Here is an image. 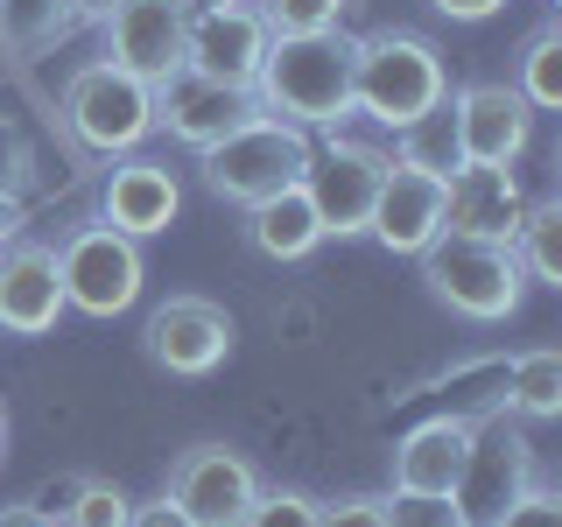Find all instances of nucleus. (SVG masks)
Instances as JSON below:
<instances>
[{"instance_id":"25","label":"nucleus","mask_w":562,"mask_h":527,"mask_svg":"<svg viewBox=\"0 0 562 527\" xmlns=\"http://www.w3.org/2000/svg\"><path fill=\"white\" fill-rule=\"evenodd\" d=\"M134 500L113 479H70V500L57 506V527H127Z\"/></svg>"},{"instance_id":"32","label":"nucleus","mask_w":562,"mask_h":527,"mask_svg":"<svg viewBox=\"0 0 562 527\" xmlns=\"http://www.w3.org/2000/svg\"><path fill=\"white\" fill-rule=\"evenodd\" d=\"M127 527H190V514L169 500V492H155L148 506H134V514H127Z\"/></svg>"},{"instance_id":"8","label":"nucleus","mask_w":562,"mask_h":527,"mask_svg":"<svg viewBox=\"0 0 562 527\" xmlns=\"http://www.w3.org/2000/svg\"><path fill=\"white\" fill-rule=\"evenodd\" d=\"M268 43H274V29L260 22L254 0H204L183 22V64L198 70V78L233 85V92H254Z\"/></svg>"},{"instance_id":"10","label":"nucleus","mask_w":562,"mask_h":527,"mask_svg":"<svg viewBox=\"0 0 562 527\" xmlns=\"http://www.w3.org/2000/svg\"><path fill=\"white\" fill-rule=\"evenodd\" d=\"M183 22L190 0H120L99 22V64L127 70L140 85H162L183 70Z\"/></svg>"},{"instance_id":"17","label":"nucleus","mask_w":562,"mask_h":527,"mask_svg":"<svg viewBox=\"0 0 562 527\" xmlns=\"http://www.w3.org/2000/svg\"><path fill=\"white\" fill-rule=\"evenodd\" d=\"M520 183L514 169H485V162H464L443 176V233H471V239H499L514 246V225H520Z\"/></svg>"},{"instance_id":"31","label":"nucleus","mask_w":562,"mask_h":527,"mask_svg":"<svg viewBox=\"0 0 562 527\" xmlns=\"http://www.w3.org/2000/svg\"><path fill=\"white\" fill-rule=\"evenodd\" d=\"M316 527H386V514H380L373 492H345V500L316 506Z\"/></svg>"},{"instance_id":"33","label":"nucleus","mask_w":562,"mask_h":527,"mask_svg":"<svg viewBox=\"0 0 562 527\" xmlns=\"http://www.w3.org/2000/svg\"><path fill=\"white\" fill-rule=\"evenodd\" d=\"M443 22H492V14L506 8V0H429Z\"/></svg>"},{"instance_id":"11","label":"nucleus","mask_w":562,"mask_h":527,"mask_svg":"<svg viewBox=\"0 0 562 527\" xmlns=\"http://www.w3.org/2000/svg\"><path fill=\"white\" fill-rule=\"evenodd\" d=\"M162 492L190 514V527H239V514L260 492V471L233 444H190V450H176Z\"/></svg>"},{"instance_id":"21","label":"nucleus","mask_w":562,"mask_h":527,"mask_svg":"<svg viewBox=\"0 0 562 527\" xmlns=\"http://www.w3.org/2000/svg\"><path fill=\"white\" fill-rule=\"evenodd\" d=\"M514 260L527 268V281L562 289V198H535L514 225Z\"/></svg>"},{"instance_id":"4","label":"nucleus","mask_w":562,"mask_h":527,"mask_svg":"<svg viewBox=\"0 0 562 527\" xmlns=\"http://www.w3.org/2000/svg\"><path fill=\"white\" fill-rule=\"evenodd\" d=\"M310 127H289V120H274V113H254L246 127H233L225 141H211V148L198 155V169H204V190L211 198H225V204H260V198H274V190H289V183H303V169H310Z\"/></svg>"},{"instance_id":"16","label":"nucleus","mask_w":562,"mask_h":527,"mask_svg":"<svg viewBox=\"0 0 562 527\" xmlns=\"http://www.w3.org/2000/svg\"><path fill=\"white\" fill-rule=\"evenodd\" d=\"M366 233H373L386 254H422L436 233H443V176L429 169H408L386 155V176H380V198H373V218H366Z\"/></svg>"},{"instance_id":"29","label":"nucleus","mask_w":562,"mask_h":527,"mask_svg":"<svg viewBox=\"0 0 562 527\" xmlns=\"http://www.w3.org/2000/svg\"><path fill=\"white\" fill-rule=\"evenodd\" d=\"M254 8L274 35H316V29H338L351 0H254Z\"/></svg>"},{"instance_id":"24","label":"nucleus","mask_w":562,"mask_h":527,"mask_svg":"<svg viewBox=\"0 0 562 527\" xmlns=\"http://www.w3.org/2000/svg\"><path fill=\"white\" fill-rule=\"evenodd\" d=\"M394 141H401V148H394V162H408V169H429V176L464 169V155H457V120H450V99H443V105H429L422 120H408V127H401Z\"/></svg>"},{"instance_id":"3","label":"nucleus","mask_w":562,"mask_h":527,"mask_svg":"<svg viewBox=\"0 0 562 527\" xmlns=\"http://www.w3.org/2000/svg\"><path fill=\"white\" fill-rule=\"evenodd\" d=\"M415 260H422V281H429L436 303L471 316V324H506L527 295V268L514 260V246H499V239L436 233Z\"/></svg>"},{"instance_id":"35","label":"nucleus","mask_w":562,"mask_h":527,"mask_svg":"<svg viewBox=\"0 0 562 527\" xmlns=\"http://www.w3.org/2000/svg\"><path fill=\"white\" fill-rule=\"evenodd\" d=\"M113 8H120V0H70V29H78V22H92V29H99Z\"/></svg>"},{"instance_id":"34","label":"nucleus","mask_w":562,"mask_h":527,"mask_svg":"<svg viewBox=\"0 0 562 527\" xmlns=\"http://www.w3.org/2000/svg\"><path fill=\"white\" fill-rule=\"evenodd\" d=\"M0 527H57V520H49L35 500H22V506H0Z\"/></svg>"},{"instance_id":"22","label":"nucleus","mask_w":562,"mask_h":527,"mask_svg":"<svg viewBox=\"0 0 562 527\" xmlns=\"http://www.w3.org/2000/svg\"><path fill=\"white\" fill-rule=\"evenodd\" d=\"M506 85H514L535 113H555V105H562V22H541L535 35H527Z\"/></svg>"},{"instance_id":"5","label":"nucleus","mask_w":562,"mask_h":527,"mask_svg":"<svg viewBox=\"0 0 562 527\" xmlns=\"http://www.w3.org/2000/svg\"><path fill=\"white\" fill-rule=\"evenodd\" d=\"M57 274H64V310L105 324V316H127L140 303L148 260H140V239L113 233L105 218H78L57 239Z\"/></svg>"},{"instance_id":"18","label":"nucleus","mask_w":562,"mask_h":527,"mask_svg":"<svg viewBox=\"0 0 562 527\" xmlns=\"http://www.w3.org/2000/svg\"><path fill=\"white\" fill-rule=\"evenodd\" d=\"M471 444H479V422H464V415L415 422L394 444V485L401 492H457V479L471 464Z\"/></svg>"},{"instance_id":"14","label":"nucleus","mask_w":562,"mask_h":527,"mask_svg":"<svg viewBox=\"0 0 562 527\" xmlns=\"http://www.w3.org/2000/svg\"><path fill=\"white\" fill-rule=\"evenodd\" d=\"M64 316V274L49 239H8L0 246V330L8 338H49Z\"/></svg>"},{"instance_id":"19","label":"nucleus","mask_w":562,"mask_h":527,"mask_svg":"<svg viewBox=\"0 0 562 527\" xmlns=\"http://www.w3.org/2000/svg\"><path fill=\"white\" fill-rule=\"evenodd\" d=\"M246 246H254L260 260H310L316 246H324V218H316V204H310V190L303 183H289V190H274V198H260V204H246Z\"/></svg>"},{"instance_id":"23","label":"nucleus","mask_w":562,"mask_h":527,"mask_svg":"<svg viewBox=\"0 0 562 527\" xmlns=\"http://www.w3.org/2000/svg\"><path fill=\"white\" fill-rule=\"evenodd\" d=\"M506 401L527 415V422H549L562 415V351L555 345H535L506 366Z\"/></svg>"},{"instance_id":"13","label":"nucleus","mask_w":562,"mask_h":527,"mask_svg":"<svg viewBox=\"0 0 562 527\" xmlns=\"http://www.w3.org/2000/svg\"><path fill=\"white\" fill-rule=\"evenodd\" d=\"M260 105L254 92H233V85H218V78H198V70H176V78L155 85V127H162L169 141H183V148H211V141H225L233 127H246Z\"/></svg>"},{"instance_id":"2","label":"nucleus","mask_w":562,"mask_h":527,"mask_svg":"<svg viewBox=\"0 0 562 527\" xmlns=\"http://www.w3.org/2000/svg\"><path fill=\"white\" fill-rule=\"evenodd\" d=\"M450 99V70L443 49L415 29H373L351 35V113L380 120V127H408L429 105Z\"/></svg>"},{"instance_id":"30","label":"nucleus","mask_w":562,"mask_h":527,"mask_svg":"<svg viewBox=\"0 0 562 527\" xmlns=\"http://www.w3.org/2000/svg\"><path fill=\"white\" fill-rule=\"evenodd\" d=\"M239 527H316V500L310 492H254V506L239 514Z\"/></svg>"},{"instance_id":"36","label":"nucleus","mask_w":562,"mask_h":527,"mask_svg":"<svg viewBox=\"0 0 562 527\" xmlns=\"http://www.w3.org/2000/svg\"><path fill=\"white\" fill-rule=\"evenodd\" d=\"M0 457H8V408H0Z\"/></svg>"},{"instance_id":"26","label":"nucleus","mask_w":562,"mask_h":527,"mask_svg":"<svg viewBox=\"0 0 562 527\" xmlns=\"http://www.w3.org/2000/svg\"><path fill=\"white\" fill-rule=\"evenodd\" d=\"M386 527H471V514L457 506V492H386L380 500Z\"/></svg>"},{"instance_id":"28","label":"nucleus","mask_w":562,"mask_h":527,"mask_svg":"<svg viewBox=\"0 0 562 527\" xmlns=\"http://www.w3.org/2000/svg\"><path fill=\"white\" fill-rule=\"evenodd\" d=\"M479 527H562V492H555V485H541V479H527L514 500L492 506Z\"/></svg>"},{"instance_id":"12","label":"nucleus","mask_w":562,"mask_h":527,"mask_svg":"<svg viewBox=\"0 0 562 527\" xmlns=\"http://www.w3.org/2000/svg\"><path fill=\"white\" fill-rule=\"evenodd\" d=\"M450 120H457V155L485 169H514L535 141V105L506 78H479L464 92H450Z\"/></svg>"},{"instance_id":"20","label":"nucleus","mask_w":562,"mask_h":527,"mask_svg":"<svg viewBox=\"0 0 562 527\" xmlns=\"http://www.w3.org/2000/svg\"><path fill=\"white\" fill-rule=\"evenodd\" d=\"M527 479H535V464H527V444H520V436H492V444L479 436V444H471L464 479H457V506H464L471 527H479L492 506H506Z\"/></svg>"},{"instance_id":"6","label":"nucleus","mask_w":562,"mask_h":527,"mask_svg":"<svg viewBox=\"0 0 562 527\" xmlns=\"http://www.w3.org/2000/svg\"><path fill=\"white\" fill-rule=\"evenodd\" d=\"M64 127L78 148L105 155V162L134 155L155 134V85H140L113 64H78L64 78Z\"/></svg>"},{"instance_id":"15","label":"nucleus","mask_w":562,"mask_h":527,"mask_svg":"<svg viewBox=\"0 0 562 527\" xmlns=\"http://www.w3.org/2000/svg\"><path fill=\"white\" fill-rule=\"evenodd\" d=\"M176 211H183V183L169 176V162H155V155H113V169L99 183V218L113 233L155 239L176 225Z\"/></svg>"},{"instance_id":"7","label":"nucleus","mask_w":562,"mask_h":527,"mask_svg":"<svg viewBox=\"0 0 562 527\" xmlns=\"http://www.w3.org/2000/svg\"><path fill=\"white\" fill-rule=\"evenodd\" d=\"M380 176H386V148L359 134H324V148H310V169H303V190L324 218V239H359L366 218H373V198H380Z\"/></svg>"},{"instance_id":"1","label":"nucleus","mask_w":562,"mask_h":527,"mask_svg":"<svg viewBox=\"0 0 562 527\" xmlns=\"http://www.w3.org/2000/svg\"><path fill=\"white\" fill-rule=\"evenodd\" d=\"M254 105L289 127H338L351 120V35H274L254 78Z\"/></svg>"},{"instance_id":"9","label":"nucleus","mask_w":562,"mask_h":527,"mask_svg":"<svg viewBox=\"0 0 562 527\" xmlns=\"http://www.w3.org/2000/svg\"><path fill=\"white\" fill-rule=\"evenodd\" d=\"M233 338H239L233 316H225V303H211V295H169V303H155L148 324H140L148 359L176 380L218 373V366L233 359Z\"/></svg>"},{"instance_id":"27","label":"nucleus","mask_w":562,"mask_h":527,"mask_svg":"<svg viewBox=\"0 0 562 527\" xmlns=\"http://www.w3.org/2000/svg\"><path fill=\"white\" fill-rule=\"evenodd\" d=\"M70 29V0H0V35L8 43H49V35H64Z\"/></svg>"}]
</instances>
